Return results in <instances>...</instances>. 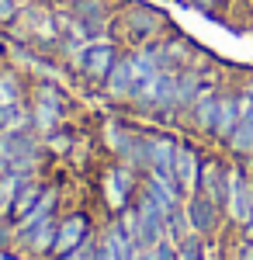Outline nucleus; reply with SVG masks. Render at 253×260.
Instances as JSON below:
<instances>
[{"label": "nucleus", "mask_w": 253, "mask_h": 260, "mask_svg": "<svg viewBox=\"0 0 253 260\" xmlns=\"http://www.w3.org/2000/svg\"><path fill=\"white\" fill-rule=\"evenodd\" d=\"M201 163H205V156H201V149H198L195 142H184V139L177 142V156H174V177H177V184H180V191H184V198L198 191V177H201Z\"/></svg>", "instance_id": "ddd939ff"}, {"label": "nucleus", "mask_w": 253, "mask_h": 260, "mask_svg": "<svg viewBox=\"0 0 253 260\" xmlns=\"http://www.w3.org/2000/svg\"><path fill=\"white\" fill-rule=\"evenodd\" d=\"M56 229H59V215H49V219L35 222L28 229H18V246L28 253V257H52V246H56Z\"/></svg>", "instance_id": "1a4fd4ad"}, {"label": "nucleus", "mask_w": 253, "mask_h": 260, "mask_svg": "<svg viewBox=\"0 0 253 260\" xmlns=\"http://www.w3.org/2000/svg\"><path fill=\"white\" fill-rule=\"evenodd\" d=\"M195 229H191V222H187V212H184V205L180 208H174L170 215H167V240H174V243H180V240H187Z\"/></svg>", "instance_id": "4be33fe9"}, {"label": "nucleus", "mask_w": 253, "mask_h": 260, "mask_svg": "<svg viewBox=\"0 0 253 260\" xmlns=\"http://www.w3.org/2000/svg\"><path fill=\"white\" fill-rule=\"evenodd\" d=\"M239 260H253V240H246L239 246Z\"/></svg>", "instance_id": "c756f323"}, {"label": "nucleus", "mask_w": 253, "mask_h": 260, "mask_svg": "<svg viewBox=\"0 0 253 260\" xmlns=\"http://www.w3.org/2000/svg\"><path fill=\"white\" fill-rule=\"evenodd\" d=\"M139 260H163V257H160V250H156V246H149V250H142V253H139Z\"/></svg>", "instance_id": "7c9ffc66"}, {"label": "nucleus", "mask_w": 253, "mask_h": 260, "mask_svg": "<svg viewBox=\"0 0 253 260\" xmlns=\"http://www.w3.org/2000/svg\"><path fill=\"white\" fill-rule=\"evenodd\" d=\"M94 246H98V233H94L90 240L83 243V246H77V250H70V253H56V257H49V260H90V253H94Z\"/></svg>", "instance_id": "393cba45"}, {"label": "nucleus", "mask_w": 253, "mask_h": 260, "mask_svg": "<svg viewBox=\"0 0 253 260\" xmlns=\"http://www.w3.org/2000/svg\"><path fill=\"white\" fill-rule=\"evenodd\" d=\"M132 90H136V70H132V56L121 52L118 62L111 66L108 80L101 83V94L115 104H132Z\"/></svg>", "instance_id": "f8f14e48"}, {"label": "nucleus", "mask_w": 253, "mask_h": 260, "mask_svg": "<svg viewBox=\"0 0 253 260\" xmlns=\"http://www.w3.org/2000/svg\"><path fill=\"white\" fill-rule=\"evenodd\" d=\"M24 177H31V174H18V170L0 174V219H11V208H14V198H18V187L24 184Z\"/></svg>", "instance_id": "aec40b11"}, {"label": "nucleus", "mask_w": 253, "mask_h": 260, "mask_svg": "<svg viewBox=\"0 0 253 260\" xmlns=\"http://www.w3.org/2000/svg\"><path fill=\"white\" fill-rule=\"evenodd\" d=\"M239 90H243V94H250V98H253V73L246 77V80H243V87H239Z\"/></svg>", "instance_id": "2f4dec72"}, {"label": "nucleus", "mask_w": 253, "mask_h": 260, "mask_svg": "<svg viewBox=\"0 0 253 260\" xmlns=\"http://www.w3.org/2000/svg\"><path fill=\"white\" fill-rule=\"evenodd\" d=\"M11 243H18V225L11 219H0V250H7Z\"/></svg>", "instance_id": "bb28decb"}, {"label": "nucleus", "mask_w": 253, "mask_h": 260, "mask_svg": "<svg viewBox=\"0 0 253 260\" xmlns=\"http://www.w3.org/2000/svg\"><path fill=\"white\" fill-rule=\"evenodd\" d=\"M184 4H191V7L205 11V14H215V4H218V0H184Z\"/></svg>", "instance_id": "c85d7f7f"}, {"label": "nucleus", "mask_w": 253, "mask_h": 260, "mask_svg": "<svg viewBox=\"0 0 253 260\" xmlns=\"http://www.w3.org/2000/svg\"><path fill=\"white\" fill-rule=\"evenodd\" d=\"M205 236H198V233H191L187 240L177 243V260H208V246H205Z\"/></svg>", "instance_id": "5701e85b"}, {"label": "nucleus", "mask_w": 253, "mask_h": 260, "mask_svg": "<svg viewBox=\"0 0 253 260\" xmlns=\"http://www.w3.org/2000/svg\"><path fill=\"white\" fill-rule=\"evenodd\" d=\"M45 187H49V184H42L39 174L24 177V184L18 187V198H14V208H11V222H14V225H18V222L24 219V215H28V212H31V208H35V205L42 201Z\"/></svg>", "instance_id": "f3484780"}, {"label": "nucleus", "mask_w": 253, "mask_h": 260, "mask_svg": "<svg viewBox=\"0 0 253 260\" xmlns=\"http://www.w3.org/2000/svg\"><path fill=\"white\" fill-rule=\"evenodd\" d=\"M42 142H45V153H56V156H66L70 149H73V136L59 125L56 132H49V136H42Z\"/></svg>", "instance_id": "b1692460"}, {"label": "nucleus", "mask_w": 253, "mask_h": 260, "mask_svg": "<svg viewBox=\"0 0 253 260\" xmlns=\"http://www.w3.org/2000/svg\"><path fill=\"white\" fill-rule=\"evenodd\" d=\"M229 177H233V163L218 160V156H205L201 163V177H198V191L208 194L212 201H218L226 208V198H229Z\"/></svg>", "instance_id": "9d476101"}, {"label": "nucleus", "mask_w": 253, "mask_h": 260, "mask_svg": "<svg viewBox=\"0 0 253 260\" xmlns=\"http://www.w3.org/2000/svg\"><path fill=\"white\" fill-rule=\"evenodd\" d=\"M177 136L170 132H146V146H149V170H174L177 156Z\"/></svg>", "instance_id": "dca6fc26"}, {"label": "nucleus", "mask_w": 253, "mask_h": 260, "mask_svg": "<svg viewBox=\"0 0 253 260\" xmlns=\"http://www.w3.org/2000/svg\"><path fill=\"white\" fill-rule=\"evenodd\" d=\"M115 28L132 49H142V45H149V42L163 39L167 31H174L170 18H167L160 7L146 4V0H129L115 14Z\"/></svg>", "instance_id": "f03ea898"}, {"label": "nucleus", "mask_w": 253, "mask_h": 260, "mask_svg": "<svg viewBox=\"0 0 253 260\" xmlns=\"http://www.w3.org/2000/svg\"><path fill=\"white\" fill-rule=\"evenodd\" d=\"M184 212H187V222H191V229H195L198 236H205V240H212L215 233L222 229V222H226V212H222V205L212 201L208 194H187L184 198Z\"/></svg>", "instance_id": "0eeeda50"}, {"label": "nucleus", "mask_w": 253, "mask_h": 260, "mask_svg": "<svg viewBox=\"0 0 253 260\" xmlns=\"http://www.w3.org/2000/svg\"><path fill=\"white\" fill-rule=\"evenodd\" d=\"M101 191H104V205L115 212V215H121L129 205H132V198L139 194V184H142V174L139 170H132L129 163H111L108 170H104V177H101Z\"/></svg>", "instance_id": "39448f33"}, {"label": "nucleus", "mask_w": 253, "mask_h": 260, "mask_svg": "<svg viewBox=\"0 0 253 260\" xmlns=\"http://www.w3.org/2000/svg\"><path fill=\"white\" fill-rule=\"evenodd\" d=\"M132 108L156 121H177L180 118V108H177V70H153L142 80H136Z\"/></svg>", "instance_id": "f257e3e1"}, {"label": "nucleus", "mask_w": 253, "mask_h": 260, "mask_svg": "<svg viewBox=\"0 0 253 260\" xmlns=\"http://www.w3.org/2000/svg\"><path fill=\"white\" fill-rule=\"evenodd\" d=\"M239 90L236 87H222L218 90V111H215V128H212V142H226L233 136V128L239 125Z\"/></svg>", "instance_id": "2eb2a0df"}, {"label": "nucleus", "mask_w": 253, "mask_h": 260, "mask_svg": "<svg viewBox=\"0 0 253 260\" xmlns=\"http://www.w3.org/2000/svg\"><path fill=\"white\" fill-rule=\"evenodd\" d=\"M136 139H139V128H132V125H121V121H108L104 125V146L111 149L115 160H125V153L132 149Z\"/></svg>", "instance_id": "6ab92c4d"}, {"label": "nucleus", "mask_w": 253, "mask_h": 260, "mask_svg": "<svg viewBox=\"0 0 253 260\" xmlns=\"http://www.w3.org/2000/svg\"><path fill=\"white\" fill-rule=\"evenodd\" d=\"M218 83L208 80L201 87V94L195 98L191 104V111H187V121H191V128H195L198 136H205V139H212V128H215V111H218Z\"/></svg>", "instance_id": "4468645a"}, {"label": "nucleus", "mask_w": 253, "mask_h": 260, "mask_svg": "<svg viewBox=\"0 0 253 260\" xmlns=\"http://www.w3.org/2000/svg\"><path fill=\"white\" fill-rule=\"evenodd\" d=\"M226 222L243 229L253 215V170H246L243 160H233V177H229V198H226Z\"/></svg>", "instance_id": "423d86ee"}, {"label": "nucleus", "mask_w": 253, "mask_h": 260, "mask_svg": "<svg viewBox=\"0 0 253 260\" xmlns=\"http://www.w3.org/2000/svg\"><path fill=\"white\" fill-rule=\"evenodd\" d=\"M222 146L229 149V156H233V160H243V163L253 160V111L239 118V125L233 128V136L222 142Z\"/></svg>", "instance_id": "a211bd4d"}, {"label": "nucleus", "mask_w": 253, "mask_h": 260, "mask_svg": "<svg viewBox=\"0 0 253 260\" xmlns=\"http://www.w3.org/2000/svg\"><path fill=\"white\" fill-rule=\"evenodd\" d=\"M118 56H121V45L115 39H94V42H83L80 45V52L70 59V70L80 73L87 83L101 87V83L108 80L111 66L118 62Z\"/></svg>", "instance_id": "7ed1b4c3"}, {"label": "nucleus", "mask_w": 253, "mask_h": 260, "mask_svg": "<svg viewBox=\"0 0 253 260\" xmlns=\"http://www.w3.org/2000/svg\"><path fill=\"white\" fill-rule=\"evenodd\" d=\"M21 18V0H0V24H14Z\"/></svg>", "instance_id": "a878e982"}, {"label": "nucleus", "mask_w": 253, "mask_h": 260, "mask_svg": "<svg viewBox=\"0 0 253 260\" xmlns=\"http://www.w3.org/2000/svg\"><path fill=\"white\" fill-rule=\"evenodd\" d=\"M90 236H94V222H90V215H87V212H66V215L59 219L52 257H56V253H70V250L83 246Z\"/></svg>", "instance_id": "6e6552de"}, {"label": "nucleus", "mask_w": 253, "mask_h": 260, "mask_svg": "<svg viewBox=\"0 0 253 260\" xmlns=\"http://www.w3.org/2000/svg\"><path fill=\"white\" fill-rule=\"evenodd\" d=\"M70 11H73V18H77V24H80V31H83L87 42L104 39V35H108V24L115 21L101 0H73Z\"/></svg>", "instance_id": "9b49d317"}, {"label": "nucleus", "mask_w": 253, "mask_h": 260, "mask_svg": "<svg viewBox=\"0 0 253 260\" xmlns=\"http://www.w3.org/2000/svg\"><path fill=\"white\" fill-rule=\"evenodd\" d=\"M31 128L39 132V136H49V132H56L62 118H66V94L59 90L56 83L49 80H39L31 87Z\"/></svg>", "instance_id": "20e7f679"}, {"label": "nucleus", "mask_w": 253, "mask_h": 260, "mask_svg": "<svg viewBox=\"0 0 253 260\" xmlns=\"http://www.w3.org/2000/svg\"><path fill=\"white\" fill-rule=\"evenodd\" d=\"M90 260H118L115 257V246L104 240V233L98 236V246H94V253H90Z\"/></svg>", "instance_id": "cd10ccee"}, {"label": "nucleus", "mask_w": 253, "mask_h": 260, "mask_svg": "<svg viewBox=\"0 0 253 260\" xmlns=\"http://www.w3.org/2000/svg\"><path fill=\"white\" fill-rule=\"evenodd\" d=\"M0 104H24V80L18 70H0Z\"/></svg>", "instance_id": "412c9836"}]
</instances>
